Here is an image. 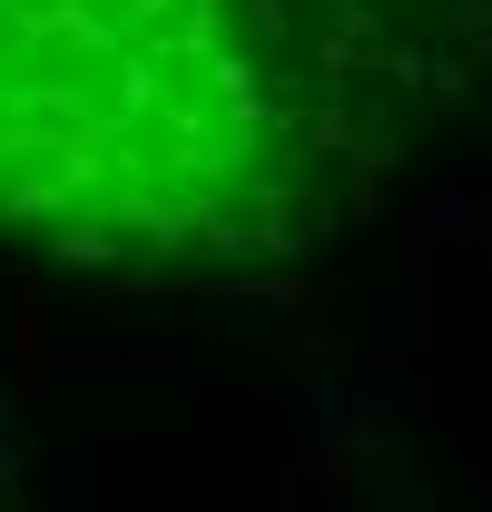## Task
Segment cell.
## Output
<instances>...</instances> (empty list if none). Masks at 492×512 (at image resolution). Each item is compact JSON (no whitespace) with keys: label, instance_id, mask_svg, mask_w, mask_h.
Listing matches in <instances>:
<instances>
[{"label":"cell","instance_id":"1","mask_svg":"<svg viewBox=\"0 0 492 512\" xmlns=\"http://www.w3.org/2000/svg\"><path fill=\"white\" fill-rule=\"evenodd\" d=\"M492 128V0H0V247L286 286Z\"/></svg>","mask_w":492,"mask_h":512}]
</instances>
